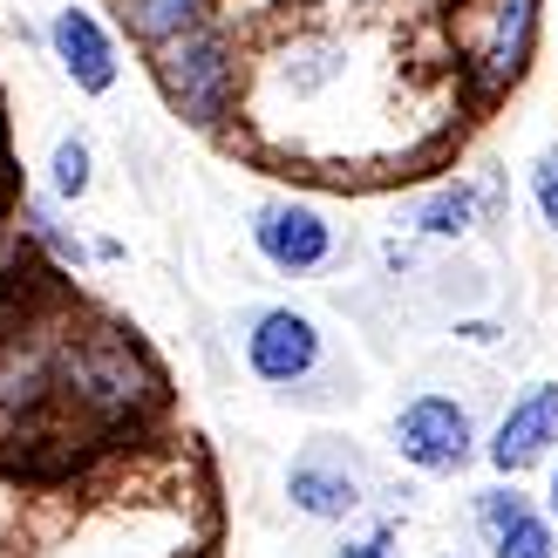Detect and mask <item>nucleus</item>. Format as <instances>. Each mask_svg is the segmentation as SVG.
Wrapping results in <instances>:
<instances>
[{
  "label": "nucleus",
  "instance_id": "1",
  "mask_svg": "<svg viewBox=\"0 0 558 558\" xmlns=\"http://www.w3.org/2000/svg\"><path fill=\"white\" fill-rule=\"evenodd\" d=\"M54 409L96 436L144 429L163 409V368L117 314H69L54 327Z\"/></svg>",
  "mask_w": 558,
  "mask_h": 558
},
{
  "label": "nucleus",
  "instance_id": "2",
  "mask_svg": "<svg viewBox=\"0 0 558 558\" xmlns=\"http://www.w3.org/2000/svg\"><path fill=\"white\" fill-rule=\"evenodd\" d=\"M150 62V82L163 109L198 130V136H226L239 117H245V82H253V41L239 35V27L218 14L205 27H191V35L163 41L157 54H144Z\"/></svg>",
  "mask_w": 558,
  "mask_h": 558
},
{
  "label": "nucleus",
  "instance_id": "3",
  "mask_svg": "<svg viewBox=\"0 0 558 558\" xmlns=\"http://www.w3.org/2000/svg\"><path fill=\"white\" fill-rule=\"evenodd\" d=\"M239 361L272 402H300V409H333L348 396L341 381V354L320 314H306L293 300H259L239 314Z\"/></svg>",
  "mask_w": 558,
  "mask_h": 558
},
{
  "label": "nucleus",
  "instance_id": "4",
  "mask_svg": "<svg viewBox=\"0 0 558 558\" xmlns=\"http://www.w3.org/2000/svg\"><path fill=\"white\" fill-rule=\"evenodd\" d=\"M457 35V82L470 102L511 96L538 62L545 41V0H457L450 14Z\"/></svg>",
  "mask_w": 558,
  "mask_h": 558
},
{
  "label": "nucleus",
  "instance_id": "5",
  "mask_svg": "<svg viewBox=\"0 0 558 558\" xmlns=\"http://www.w3.org/2000/svg\"><path fill=\"white\" fill-rule=\"evenodd\" d=\"M388 450L415 477L450 484V477H470L484 463V429H477V415H470L463 396H450V388H415L388 415Z\"/></svg>",
  "mask_w": 558,
  "mask_h": 558
},
{
  "label": "nucleus",
  "instance_id": "6",
  "mask_svg": "<svg viewBox=\"0 0 558 558\" xmlns=\"http://www.w3.org/2000/svg\"><path fill=\"white\" fill-rule=\"evenodd\" d=\"M375 497H381V477L348 436H314L287 463V505L314 524H354L368 518Z\"/></svg>",
  "mask_w": 558,
  "mask_h": 558
},
{
  "label": "nucleus",
  "instance_id": "7",
  "mask_svg": "<svg viewBox=\"0 0 558 558\" xmlns=\"http://www.w3.org/2000/svg\"><path fill=\"white\" fill-rule=\"evenodd\" d=\"M245 239H253V253L287 272V279H314L341 259V226L327 218V205L300 198V191H272L245 211Z\"/></svg>",
  "mask_w": 558,
  "mask_h": 558
},
{
  "label": "nucleus",
  "instance_id": "8",
  "mask_svg": "<svg viewBox=\"0 0 558 558\" xmlns=\"http://www.w3.org/2000/svg\"><path fill=\"white\" fill-rule=\"evenodd\" d=\"M54 327L41 320L0 327V429L8 436H27L54 415Z\"/></svg>",
  "mask_w": 558,
  "mask_h": 558
},
{
  "label": "nucleus",
  "instance_id": "9",
  "mask_svg": "<svg viewBox=\"0 0 558 558\" xmlns=\"http://www.w3.org/2000/svg\"><path fill=\"white\" fill-rule=\"evenodd\" d=\"M551 457H558V381L538 375L484 429V463H490V477H532Z\"/></svg>",
  "mask_w": 558,
  "mask_h": 558
},
{
  "label": "nucleus",
  "instance_id": "10",
  "mask_svg": "<svg viewBox=\"0 0 558 558\" xmlns=\"http://www.w3.org/2000/svg\"><path fill=\"white\" fill-rule=\"evenodd\" d=\"M41 48H48V62L62 69L69 89H75V96H89V102H102V96L123 82L117 27H109L96 8H54L48 27H41Z\"/></svg>",
  "mask_w": 558,
  "mask_h": 558
},
{
  "label": "nucleus",
  "instance_id": "11",
  "mask_svg": "<svg viewBox=\"0 0 558 558\" xmlns=\"http://www.w3.org/2000/svg\"><path fill=\"white\" fill-rule=\"evenodd\" d=\"M470 532L490 558H558V518L545 511V497H524L518 477L470 490Z\"/></svg>",
  "mask_w": 558,
  "mask_h": 558
},
{
  "label": "nucleus",
  "instance_id": "12",
  "mask_svg": "<svg viewBox=\"0 0 558 558\" xmlns=\"http://www.w3.org/2000/svg\"><path fill=\"white\" fill-rule=\"evenodd\" d=\"M484 226V198L470 178H436L429 191L409 198V239H429V245H450V239H470Z\"/></svg>",
  "mask_w": 558,
  "mask_h": 558
},
{
  "label": "nucleus",
  "instance_id": "13",
  "mask_svg": "<svg viewBox=\"0 0 558 558\" xmlns=\"http://www.w3.org/2000/svg\"><path fill=\"white\" fill-rule=\"evenodd\" d=\"M226 14V0H117V27L130 35V48L157 54L163 41L191 35V27H205Z\"/></svg>",
  "mask_w": 558,
  "mask_h": 558
},
{
  "label": "nucleus",
  "instance_id": "14",
  "mask_svg": "<svg viewBox=\"0 0 558 558\" xmlns=\"http://www.w3.org/2000/svg\"><path fill=\"white\" fill-rule=\"evenodd\" d=\"M14 226L27 245H41V253L62 266V272H82V266H96V245L82 239L69 226V205H54L48 191H21V205H14Z\"/></svg>",
  "mask_w": 558,
  "mask_h": 558
},
{
  "label": "nucleus",
  "instance_id": "15",
  "mask_svg": "<svg viewBox=\"0 0 558 558\" xmlns=\"http://www.w3.org/2000/svg\"><path fill=\"white\" fill-rule=\"evenodd\" d=\"M41 191H48L54 205H69V211L96 191V144H89L82 130L54 136V150H48V184H41Z\"/></svg>",
  "mask_w": 558,
  "mask_h": 558
},
{
  "label": "nucleus",
  "instance_id": "16",
  "mask_svg": "<svg viewBox=\"0 0 558 558\" xmlns=\"http://www.w3.org/2000/svg\"><path fill=\"white\" fill-rule=\"evenodd\" d=\"M524 191H532L538 226H545V232H558V136L532 157V171H524Z\"/></svg>",
  "mask_w": 558,
  "mask_h": 558
},
{
  "label": "nucleus",
  "instance_id": "17",
  "mask_svg": "<svg viewBox=\"0 0 558 558\" xmlns=\"http://www.w3.org/2000/svg\"><path fill=\"white\" fill-rule=\"evenodd\" d=\"M333 558H402L396 551V518H368L361 532H348L333 545Z\"/></svg>",
  "mask_w": 558,
  "mask_h": 558
},
{
  "label": "nucleus",
  "instance_id": "18",
  "mask_svg": "<svg viewBox=\"0 0 558 558\" xmlns=\"http://www.w3.org/2000/svg\"><path fill=\"white\" fill-rule=\"evenodd\" d=\"M450 333H457V341H470V348H497V341H505V333H497L490 320H457Z\"/></svg>",
  "mask_w": 558,
  "mask_h": 558
},
{
  "label": "nucleus",
  "instance_id": "19",
  "mask_svg": "<svg viewBox=\"0 0 558 558\" xmlns=\"http://www.w3.org/2000/svg\"><path fill=\"white\" fill-rule=\"evenodd\" d=\"M96 245V266H123L130 253H123V239H89Z\"/></svg>",
  "mask_w": 558,
  "mask_h": 558
},
{
  "label": "nucleus",
  "instance_id": "20",
  "mask_svg": "<svg viewBox=\"0 0 558 558\" xmlns=\"http://www.w3.org/2000/svg\"><path fill=\"white\" fill-rule=\"evenodd\" d=\"M545 511H551V518H558V457H551V463H545Z\"/></svg>",
  "mask_w": 558,
  "mask_h": 558
},
{
  "label": "nucleus",
  "instance_id": "21",
  "mask_svg": "<svg viewBox=\"0 0 558 558\" xmlns=\"http://www.w3.org/2000/svg\"><path fill=\"white\" fill-rule=\"evenodd\" d=\"M436 558H470V551H436Z\"/></svg>",
  "mask_w": 558,
  "mask_h": 558
}]
</instances>
